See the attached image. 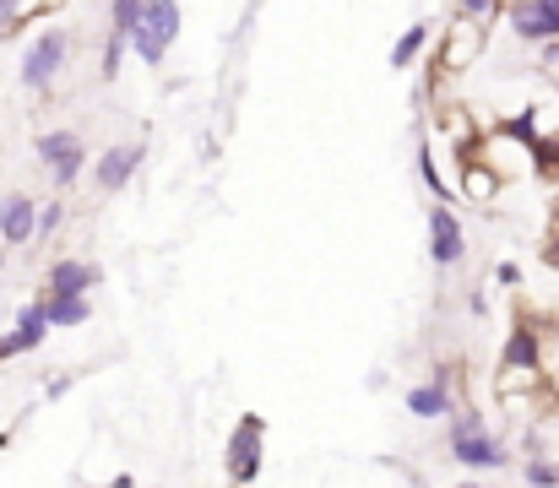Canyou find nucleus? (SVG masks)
Instances as JSON below:
<instances>
[{"instance_id":"obj_18","label":"nucleus","mask_w":559,"mask_h":488,"mask_svg":"<svg viewBox=\"0 0 559 488\" xmlns=\"http://www.w3.org/2000/svg\"><path fill=\"white\" fill-rule=\"evenodd\" d=\"M142 11H147V0H115L109 5V33H120V38H136V27H142Z\"/></svg>"},{"instance_id":"obj_15","label":"nucleus","mask_w":559,"mask_h":488,"mask_svg":"<svg viewBox=\"0 0 559 488\" xmlns=\"http://www.w3.org/2000/svg\"><path fill=\"white\" fill-rule=\"evenodd\" d=\"M55 325H49V310H44V299H33V305H22V316H16V336L27 342V353L49 336Z\"/></svg>"},{"instance_id":"obj_11","label":"nucleus","mask_w":559,"mask_h":488,"mask_svg":"<svg viewBox=\"0 0 559 488\" xmlns=\"http://www.w3.org/2000/svg\"><path fill=\"white\" fill-rule=\"evenodd\" d=\"M402 402H407L413 418H451V374L435 369V380L429 385H407Z\"/></svg>"},{"instance_id":"obj_23","label":"nucleus","mask_w":559,"mask_h":488,"mask_svg":"<svg viewBox=\"0 0 559 488\" xmlns=\"http://www.w3.org/2000/svg\"><path fill=\"white\" fill-rule=\"evenodd\" d=\"M522 478H527L533 488H559V467L555 462H527V467H522Z\"/></svg>"},{"instance_id":"obj_14","label":"nucleus","mask_w":559,"mask_h":488,"mask_svg":"<svg viewBox=\"0 0 559 488\" xmlns=\"http://www.w3.org/2000/svg\"><path fill=\"white\" fill-rule=\"evenodd\" d=\"M429 38H435V22H413V27L391 44V71H407V66L424 55V44H429Z\"/></svg>"},{"instance_id":"obj_30","label":"nucleus","mask_w":559,"mask_h":488,"mask_svg":"<svg viewBox=\"0 0 559 488\" xmlns=\"http://www.w3.org/2000/svg\"><path fill=\"white\" fill-rule=\"evenodd\" d=\"M544 66H559V44H544Z\"/></svg>"},{"instance_id":"obj_24","label":"nucleus","mask_w":559,"mask_h":488,"mask_svg":"<svg viewBox=\"0 0 559 488\" xmlns=\"http://www.w3.org/2000/svg\"><path fill=\"white\" fill-rule=\"evenodd\" d=\"M533 163H538V174H559V142L544 136V142L533 147Z\"/></svg>"},{"instance_id":"obj_29","label":"nucleus","mask_w":559,"mask_h":488,"mask_svg":"<svg viewBox=\"0 0 559 488\" xmlns=\"http://www.w3.org/2000/svg\"><path fill=\"white\" fill-rule=\"evenodd\" d=\"M467 310L473 316H489V294H467Z\"/></svg>"},{"instance_id":"obj_2","label":"nucleus","mask_w":559,"mask_h":488,"mask_svg":"<svg viewBox=\"0 0 559 488\" xmlns=\"http://www.w3.org/2000/svg\"><path fill=\"white\" fill-rule=\"evenodd\" d=\"M66 55H71V38H66V27H44L33 44H27V55H22V87L27 93H49L55 87V76H60V66H66Z\"/></svg>"},{"instance_id":"obj_8","label":"nucleus","mask_w":559,"mask_h":488,"mask_svg":"<svg viewBox=\"0 0 559 488\" xmlns=\"http://www.w3.org/2000/svg\"><path fill=\"white\" fill-rule=\"evenodd\" d=\"M142 147H131V142H120V147H109V153H98L93 163V185L104 190V195H115V190H126L131 179H136V168H142Z\"/></svg>"},{"instance_id":"obj_4","label":"nucleus","mask_w":559,"mask_h":488,"mask_svg":"<svg viewBox=\"0 0 559 488\" xmlns=\"http://www.w3.org/2000/svg\"><path fill=\"white\" fill-rule=\"evenodd\" d=\"M38 158H44V168L55 174V185L66 190V185H76V179H82V168H87V147H82V136H76V131H44V136H38Z\"/></svg>"},{"instance_id":"obj_32","label":"nucleus","mask_w":559,"mask_h":488,"mask_svg":"<svg viewBox=\"0 0 559 488\" xmlns=\"http://www.w3.org/2000/svg\"><path fill=\"white\" fill-rule=\"evenodd\" d=\"M456 488H478V484H456Z\"/></svg>"},{"instance_id":"obj_28","label":"nucleus","mask_w":559,"mask_h":488,"mask_svg":"<svg viewBox=\"0 0 559 488\" xmlns=\"http://www.w3.org/2000/svg\"><path fill=\"white\" fill-rule=\"evenodd\" d=\"M16 353H27V342H22L16 331H5V336H0V364H5V358H16Z\"/></svg>"},{"instance_id":"obj_13","label":"nucleus","mask_w":559,"mask_h":488,"mask_svg":"<svg viewBox=\"0 0 559 488\" xmlns=\"http://www.w3.org/2000/svg\"><path fill=\"white\" fill-rule=\"evenodd\" d=\"M478 44H484V27H467V22H456V27H445V49H440V66L445 71H462L473 55H478Z\"/></svg>"},{"instance_id":"obj_16","label":"nucleus","mask_w":559,"mask_h":488,"mask_svg":"<svg viewBox=\"0 0 559 488\" xmlns=\"http://www.w3.org/2000/svg\"><path fill=\"white\" fill-rule=\"evenodd\" d=\"M44 310H49V325H55V331L93 321V305H87V299H49V294H44Z\"/></svg>"},{"instance_id":"obj_1","label":"nucleus","mask_w":559,"mask_h":488,"mask_svg":"<svg viewBox=\"0 0 559 488\" xmlns=\"http://www.w3.org/2000/svg\"><path fill=\"white\" fill-rule=\"evenodd\" d=\"M180 27H186V11H180L175 0H147L142 27H136V38H131L136 60H142V66H164V55L175 49Z\"/></svg>"},{"instance_id":"obj_6","label":"nucleus","mask_w":559,"mask_h":488,"mask_svg":"<svg viewBox=\"0 0 559 488\" xmlns=\"http://www.w3.org/2000/svg\"><path fill=\"white\" fill-rule=\"evenodd\" d=\"M506 16H511L516 38H527V44H559V0H522Z\"/></svg>"},{"instance_id":"obj_7","label":"nucleus","mask_w":559,"mask_h":488,"mask_svg":"<svg viewBox=\"0 0 559 488\" xmlns=\"http://www.w3.org/2000/svg\"><path fill=\"white\" fill-rule=\"evenodd\" d=\"M445 451H451V462L456 467H473V473H495V467H506L511 462V451L495 440V435H445Z\"/></svg>"},{"instance_id":"obj_27","label":"nucleus","mask_w":559,"mask_h":488,"mask_svg":"<svg viewBox=\"0 0 559 488\" xmlns=\"http://www.w3.org/2000/svg\"><path fill=\"white\" fill-rule=\"evenodd\" d=\"M495 283H506V288H522V266H516V261H500V266H495Z\"/></svg>"},{"instance_id":"obj_10","label":"nucleus","mask_w":559,"mask_h":488,"mask_svg":"<svg viewBox=\"0 0 559 488\" xmlns=\"http://www.w3.org/2000/svg\"><path fill=\"white\" fill-rule=\"evenodd\" d=\"M98 283H104V272L93 261H55L44 277L49 299H87V288H98Z\"/></svg>"},{"instance_id":"obj_22","label":"nucleus","mask_w":559,"mask_h":488,"mask_svg":"<svg viewBox=\"0 0 559 488\" xmlns=\"http://www.w3.org/2000/svg\"><path fill=\"white\" fill-rule=\"evenodd\" d=\"M418 174H424V185H429V190L445 201V174L435 168V153H429V147H418Z\"/></svg>"},{"instance_id":"obj_25","label":"nucleus","mask_w":559,"mask_h":488,"mask_svg":"<svg viewBox=\"0 0 559 488\" xmlns=\"http://www.w3.org/2000/svg\"><path fill=\"white\" fill-rule=\"evenodd\" d=\"M445 435H489V424H484L478 413H462V418H451V424H445Z\"/></svg>"},{"instance_id":"obj_12","label":"nucleus","mask_w":559,"mask_h":488,"mask_svg":"<svg viewBox=\"0 0 559 488\" xmlns=\"http://www.w3.org/2000/svg\"><path fill=\"white\" fill-rule=\"evenodd\" d=\"M0 234H5V245H27L38 234V201L33 195H5L0 201Z\"/></svg>"},{"instance_id":"obj_9","label":"nucleus","mask_w":559,"mask_h":488,"mask_svg":"<svg viewBox=\"0 0 559 488\" xmlns=\"http://www.w3.org/2000/svg\"><path fill=\"white\" fill-rule=\"evenodd\" d=\"M544 364V342H538V325L533 321H516L511 336H506V353H500V369L506 374H538Z\"/></svg>"},{"instance_id":"obj_20","label":"nucleus","mask_w":559,"mask_h":488,"mask_svg":"<svg viewBox=\"0 0 559 488\" xmlns=\"http://www.w3.org/2000/svg\"><path fill=\"white\" fill-rule=\"evenodd\" d=\"M126 49H131V38L109 33V44H104V66H98V76H104V82H115V76H120V60H126Z\"/></svg>"},{"instance_id":"obj_26","label":"nucleus","mask_w":559,"mask_h":488,"mask_svg":"<svg viewBox=\"0 0 559 488\" xmlns=\"http://www.w3.org/2000/svg\"><path fill=\"white\" fill-rule=\"evenodd\" d=\"M60 223H66V206H60V201H49V206L38 212V234H55Z\"/></svg>"},{"instance_id":"obj_21","label":"nucleus","mask_w":559,"mask_h":488,"mask_svg":"<svg viewBox=\"0 0 559 488\" xmlns=\"http://www.w3.org/2000/svg\"><path fill=\"white\" fill-rule=\"evenodd\" d=\"M27 16H44V5H11V0H0V38L16 33V22H27Z\"/></svg>"},{"instance_id":"obj_19","label":"nucleus","mask_w":559,"mask_h":488,"mask_svg":"<svg viewBox=\"0 0 559 488\" xmlns=\"http://www.w3.org/2000/svg\"><path fill=\"white\" fill-rule=\"evenodd\" d=\"M500 131H506V136H516V142H522L527 153H533V147L544 142V131H538V115H533V109H522V115H511V120H506Z\"/></svg>"},{"instance_id":"obj_17","label":"nucleus","mask_w":559,"mask_h":488,"mask_svg":"<svg viewBox=\"0 0 559 488\" xmlns=\"http://www.w3.org/2000/svg\"><path fill=\"white\" fill-rule=\"evenodd\" d=\"M462 190H467L473 201H489V195L500 190V174H495V168H484L478 158H467V168H462Z\"/></svg>"},{"instance_id":"obj_3","label":"nucleus","mask_w":559,"mask_h":488,"mask_svg":"<svg viewBox=\"0 0 559 488\" xmlns=\"http://www.w3.org/2000/svg\"><path fill=\"white\" fill-rule=\"evenodd\" d=\"M261 440H266V418H261V413H245V418L228 429V478L239 488L261 478Z\"/></svg>"},{"instance_id":"obj_5","label":"nucleus","mask_w":559,"mask_h":488,"mask_svg":"<svg viewBox=\"0 0 559 488\" xmlns=\"http://www.w3.org/2000/svg\"><path fill=\"white\" fill-rule=\"evenodd\" d=\"M429 261H435V266H462V261H467L462 217H456L445 201H435V206H429Z\"/></svg>"},{"instance_id":"obj_31","label":"nucleus","mask_w":559,"mask_h":488,"mask_svg":"<svg viewBox=\"0 0 559 488\" xmlns=\"http://www.w3.org/2000/svg\"><path fill=\"white\" fill-rule=\"evenodd\" d=\"M544 261H549V266H559V239H549V250H544Z\"/></svg>"}]
</instances>
